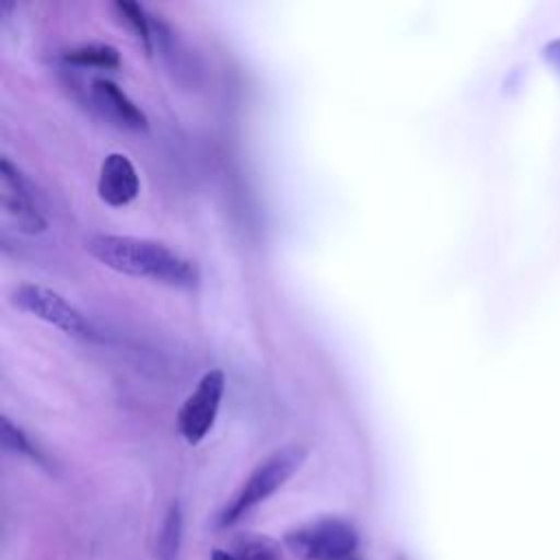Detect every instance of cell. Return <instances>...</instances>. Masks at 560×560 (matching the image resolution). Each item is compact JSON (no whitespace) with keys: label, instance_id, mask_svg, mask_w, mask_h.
<instances>
[{"label":"cell","instance_id":"6da1fadb","mask_svg":"<svg viewBox=\"0 0 560 560\" xmlns=\"http://www.w3.org/2000/svg\"><path fill=\"white\" fill-rule=\"evenodd\" d=\"M85 249L107 269L131 278L184 289L197 287L199 282L197 265L160 241L127 234H96L88 238Z\"/></svg>","mask_w":560,"mask_h":560},{"label":"cell","instance_id":"7a4b0ae2","mask_svg":"<svg viewBox=\"0 0 560 560\" xmlns=\"http://www.w3.org/2000/svg\"><path fill=\"white\" fill-rule=\"evenodd\" d=\"M304 457H306V451H304V446H298V444H289V446L273 451L267 459H262L252 470V475L245 479V483L232 497V501L221 510L217 525L228 527V525L236 523L254 505L269 499L276 490H280L298 472Z\"/></svg>","mask_w":560,"mask_h":560},{"label":"cell","instance_id":"3957f363","mask_svg":"<svg viewBox=\"0 0 560 560\" xmlns=\"http://www.w3.org/2000/svg\"><path fill=\"white\" fill-rule=\"evenodd\" d=\"M298 560H348L359 545L357 529L343 518H319L284 536Z\"/></svg>","mask_w":560,"mask_h":560},{"label":"cell","instance_id":"277c9868","mask_svg":"<svg viewBox=\"0 0 560 560\" xmlns=\"http://www.w3.org/2000/svg\"><path fill=\"white\" fill-rule=\"evenodd\" d=\"M13 304L31 313L33 317L59 328L70 337H79V339L94 337V328L88 322V317L55 289L24 282L13 291Z\"/></svg>","mask_w":560,"mask_h":560},{"label":"cell","instance_id":"5b68a950","mask_svg":"<svg viewBox=\"0 0 560 560\" xmlns=\"http://www.w3.org/2000/svg\"><path fill=\"white\" fill-rule=\"evenodd\" d=\"M225 392V376L221 370L206 372L192 394L177 411V429L188 444H199L212 429L219 405Z\"/></svg>","mask_w":560,"mask_h":560},{"label":"cell","instance_id":"8992f818","mask_svg":"<svg viewBox=\"0 0 560 560\" xmlns=\"http://www.w3.org/2000/svg\"><path fill=\"white\" fill-rule=\"evenodd\" d=\"M0 203L20 232L39 234L46 230V219L33 199L28 182L9 158L0 160Z\"/></svg>","mask_w":560,"mask_h":560},{"label":"cell","instance_id":"52a82bcc","mask_svg":"<svg viewBox=\"0 0 560 560\" xmlns=\"http://www.w3.org/2000/svg\"><path fill=\"white\" fill-rule=\"evenodd\" d=\"M98 197L114 208L127 206L136 199L140 190V179L136 173V166L125 153H109L101 162L98 182H96Z\"/></svg>","mask_w":560,"mask_h":560},{"label":"cell","instance_id":"ba28073f","mask_svg":"<svg viewBox=\"0 0 560 560\" xmlns=\"http://www.w3.org/2000/svg\"><path fill=\"white\" fill-rule=\"evenodd\" d=\"M92 103L96 109L103 112L109 120L116 125L129 127V129H147V116L144 112L109 79L98 77L90 85Z\"/></svg>","mask_w":560,"mask_h":560},{"label":"cell","instance_id":"9c48e42d","mask_svg":"<svg viewBox=\"0 0 560 560\" xmlns=\"http://www.w3.org/2000/svg\"><path fill=\"white\" fill-rule=\"evenodd\" d=\"M182 529H184L182 510L177 503H171L158 534V560H179Z\"/></svg>","mask_w":560,"mask_h":560},{"label":"cell","instance_id":"30bf717a","mask_svg":"<svg viewBox=\"0 0 560 560\" xmlns=\"http://www.w3.org/2000/svg\"><path fill=\"white\" fill-rule=\"evenodd\" d=\"M232 553L238 560H282L280 545L262 534H241L232 542Z\"/></svg>","mask_w":560,"mask_h":560},{"label":"cell","instance_id":"8fae6325","mask_svg":"<svg viewBox=\"0 0 560 560\" xmlns=\"http://www.w3.org/2000/svg\"><path fill=\"white\" fill-rule=\"evenodd\" d=\"M68 63L74 66H94V68H118L120 55L109 44H83L63 55Z\"/></svg>","mask_w":560,"mask_h":560},{"label":"cell","instance_id":"7c38bea8","mask_svg":"<svg viewBox=\"0 0 560 560\" xmlns=\"http://www.w3.org/2000/svg\"><path fill=\"white\" fill-rule=\"evenodd\" d=\"M0 440H2V446H4L7 451L18 453V455H26L28 459H33V462L46 466V459H44V455L39 453V448H37V446L26 438V433H24L20 427H15L9 418H2V422H0Z\"/></svg>","mask_w":560,"mask_h":560},{"label":"cell","instance_id":"4fadbf2b","mask_svg":"<svg viewBox=\"0 0 560 560\" xmlns=\"http://www.w3.org/2000/svg\"><path fill=\"white\" fill-rule=\"evenodd\" d=\"M114 9L136 31V35H138V39H142L144 48L151 50V26H149V18H147L144 9L131 0H118V2H114Z\"/></svg>","mask_w":560,"mask_h":560},{"label":"cell","instance_id":"5bb4252c","mask_svg":"<svg viewBox=\"0 0 560 560\" xmlns=\"http://www.w3.org/2000/svg\"><path fill=\"white\" fill-rule=\"evenodd\" d=\"M542 59H545V63L553 70V72H558L560 74V37H556V39H551V42H547L545 46H542Z\"/></svg>","mask_w":560,"mask_h":560},{"label":"cell","instance_id":"9a60e30c","mask_svg":"<svg viewBox=\"0 0 560 560\" xmlns=\"http://www.w3.org/2000/svg\"><path fill=\"white\" fill-rule=\"evenodd\" d=\"M210 560H238L232 551H223V549H214L212 551V558Z\"/></svg>","mask_w":560,"mask_h":560},{"label":"cell","instance_id":"2e32d148","mask_svg":"<svg viewBox=\"0 0 560 560\" xmlns=\"http://www.w3.org/2000/svg\"><path fill=\"white\" fill-rule=\"evenodd\" d=\"M348 560H359V558H348Z\"/></svg>","mask_w":560,"mask_h":560}]
</instances>
